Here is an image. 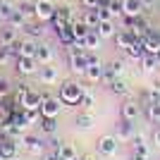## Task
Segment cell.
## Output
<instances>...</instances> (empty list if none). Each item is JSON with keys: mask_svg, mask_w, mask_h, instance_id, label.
<instances>
[{"mask_svg": "<svg viewBox=\"0 0 160 160\" xmlns=\"http://www.w3.org/2000/svg\"><path fill=\"white\" fill-rule=\"evenodd\" d=\"M10 93H12V84L0 77V98H5V96H10Z\"/></svg>", "mask_w": 160, "mask_h": 160, "instance_id": "obj_39", "label": "cell"}, {"mask_svg": "<svg viewBox=\"0 0 160 160\" xmlns=\"http://www.w3.org/2000/svg\"><path fill=\"white\" fill-rule=\"evenodd\" d=\"M58 155H60V160H74L77 158V151H74L72 143H62L60 151H58Z\"/></svg>", "mask_w": 160, "mask_h": 160, "instance_id": "obj_33", "label": "cell"}, {"mask_svg": "<svg viewBox=\"0 0 160 160\" xmlns=\"http://www.w3.org/2000/svg\"><path fill=\"white\" fill-rule=\"evenodd\" d=\"M100 36H98V31H96V29H91V31L86 33V36H84V41H81V43H84V48H86V50H96V48L100 46Z\"/></svg>", "mask_w": 160, "mask_h": 160, "instance_id": "obj_24", "label": "cell"}, {"mask_svg": "<svg viewBox=\"0 0 160 160\" xmlns=\"http://www.w3.org/2000/svg\"><path fill=\"white\" fill-rule=\"evenodd\" d=\"M143 112H146L148 122H160V103L158 100H153V103H148V105H143Z\"/></svg>", "mask_w": 160, "mask_h": 160, "instance_id": "obj_26", "label": "cell"}, {"mask_svg": "<svg viewBox=\"0 0 160 160\" xmlns=\"http://www.w3.org/2000/svg\"><path fill=\"white\" fill-rule=\"evenodd\" d=\"M153 143H155V146H160V127L153 132Z\"/></svg>", "mask_w": 160, "mask_h": 160, "instance_id": "obj_50", "label": "cell"}, {"mask_svg": "<svg viewBox=\"0 0 160 160\" xmlns=\"http://www.w3.org/2000/svg\"><path fill=\"white\" fill-rule=\"evenodd\" d=\"M17 10H19L27 19H31V17H36V5L33 2H27V0H22L19 5H17Z\"/></svg>", "mask_w": 160, "mask_h": 160, "instance_id": "obj_34", "label": "cell"}, {"mask_svg": "<svg viewBox=\"0 0 160 160\" xmlns=\"http://www.w3.org/2000/svg\"><path fill=\"white\" fill-rule=\"evenodd\" d=\"M38 127L43 134H48V136H53L55 132H58V117H41Z\"/></svg>", "mask_w": 160, "mask_h": 160, "instance_id": "obj_23", "label": "cell"}, {"mask_svg": "<svg viewBox=\"0 0 160 160\" xmlns=\"http://www.w3.org/2000/svg\"><path fill=\"white\" fill-rule=\"evenodd\" d=\"M96 31H98L100 38H112L115 33H117V27L112 24V19H100V24L96 27Z\"/></svg>", "mask_w": 160, "mask_h": 160, "instance_id": "obj_16", "label": "cell"}, {"mask_svg": "<svg viewBox=\"0 0 160 160\" xmlns=\"http://www.w3.org/2000/svg\"><path fill=\"white\" fill-rule=\"evenodd\" d=\"M60 110H62V100L53 98V96L46 98V100H43V105H41V115H43V117H58Z\"/></svg>", "mask_w": 160, "mask_h": 160, "instance_id": "obj_8", "label": "cell"}, {"mask_svg": "<svg viewBox=\"0 0 160 160\" xmlns=\"http://www.w3.org/2000/svg\"><path fill=\"white\" fill-rule=\"evenodd\" d=\"M12 58H14V55H12V50H10V46H2V43H0V67L7 65Z\"/></svg>", "mask_w": 160, "mask_h": 160, "instance_id": "obj_38", "label": "cell"}, {"mask_svg": "<svg viewBox=\"0 0 160 160\" xmlns=\"http://www.w3.org/2000/svg\"><path fill=\"white\" fill-rule=\"evenodd\" d=\"M81 5L86 7V10H96L100 5V0H81Z\"/></svg>", "mask_w": 160, "mask_h": 160, "instance_id": "obj_44", "label": "cell"}, {"mask_svg": "<svg viewBox=\"0 0 160 160\" xmlns=\"http://www.w3.org/2000/svg\"><path fill=\"white\" fill-rule=\"evenodd\" d=\"M36 60H38V65H50V62H53V50H50V46L41 43L38 50H36Z\"/></svg>", "mask_w": 160, "mask_h": 160, "instance_id": "obj_22", "label": "cell"}, {"mask_svg": "<svg viewBox=\"0 0 160 160\" xmlns=\"http://www.w3.org/2000/svg\"><path fill=\"white\" fill-rule=\"evenodd\" d=\"M110 12L117 17V14H122V0H112L110 2Z\"/></svg>", "mask_w": 160, "mask_h": 160, "instance_id": "obj_43", "label": "cell"}, {"mask_svg": "<svg viewBox=\"0 0 160 160\" xmlns=\"http://www.w3.org/2000/svg\"><path fill=\"white\" fill-rule=\"evenodd\" d=\"M153 96H155V100L160 103V91H153Z\"/></svg>", "mask_w": 160, "mask_h": 160, "instance_id": "obj_51", "label": "cell"}, {"mask_svg": "<svg viewBox=\"0 0 160 160\" xmlns=\"http://www.w3.org/2000/svg\"><path fill=\"white\" fill-rule=\"evenodd\" d=\"M27 17H24V14L19 12V10H14L12 14H10V19H7V24H10V27H14V29H24V24H27Z\"/></svg>", "mask_w": 160, "mask_h": 160, "instance_id": "obj_28", "label": "cell"}, {"mask_svg": "<svg viewBox=\"0 0 160 160\" xmlns=\"http://www.w3.org/2000/svg\"><path fill=\"white\" fill-rule=\"evenodd\" d=\"M81 22H84L88 29H96V27L100 24L98 10H86V7H84V12H81Z\"/></svg>", "mask_w": 160, "mask_h": 160, "instance_id": "obj_21", "label": "cell"}, {"mask_svg": "<svg viewBox=\"0 0 160 160\" xmlns=\"http://www.w3.org/2000/svg\"><path fill=\"white\" fill-rule=\"evenodd\" d=\"M33 5H36V19L38 22H50L55 17V10H58V7H55L50 0H36Z\"/></svg>", "mask_w": 160, "mask_h": 160, "instance_id": "obj_6", "label": "cell"}, {"mask_svg": "<svg viewBox=\"0 0 160 160\" xmlns=\"http://www.w3.org/2000/svg\"><path fill=\"white\" fill-rule=\"evenodd\" d=\"M86 62H88V67L100 65V58L96 55V50H86Z\"/></svg>", "mask_w": 160, "mask_h": 160, "instance_id": "obj_41", "label": "cell"}, {"mask_svg": "<svg viewBox=\"0 0 160 160\" xmlns=\"http://www.w3.org/2000/svg\"><path fill=\"white\" fill-rule=\"evenodd\" d=\"M62 143H65V141H60L58 136H55V134H53V136H50V139L46 141V146L50 148V151H60V146H62Z\"/></svg>", "mask_w": 160, "mask_h": 160, "instance_id": "obj_40", "label": "cell"}, {"mask_svg": "<svg viewBox=\"0 0 160 160\" xmlns=\"http://www.w3.org/2000/svg\"><path fill=\"white\" fill-rule=\"evenodd\" d=\"M141 12H143L141 0H122V14L124 17H139Z\"/></svg>", "mask_w": 160, "mask_h": 160, "instance_id": "obj_12", "label": "cell"}, {"mask_svg": "<svg viewBox=\"0 0 160 160\" xmlns=\"http://www.w3.org/2000/svg\"><path fill=\"white\" fill-rule=\"evenodd\" d=\"M112 41H115V48H122V50H127V48L132 46L136 38H134V33H132V31H127V29H120V31L112 36Z\"/></svg>", "mask_w": 160, "mask_h": 160, "instance_id": "obj_11", "label": "cell"}, {"mask_svg": "<svg viewBox=\"0 0 160 160\" xmlns=\"http://www.w3.org/2000/svg\"><path fill=\"white\" fill-rule=\"evenodd\" d=\"M108 88H110V91H112L115 96H122V98H129V86H127V81L122 79H115V81H110V84H108Z\"/></svg>", "mask_w": 160, "mask_h": 160, "instance_id": "obj_18", "label": "cell"}, {"mask_svg": "<svg viewBox=\"0 0 160 160\" xmlns=\"http://www.w3.org/2000/svg\"><path fill=\"white\" fill-rule=\"evenodd\" d=\"M129 160H148L146 153H141V151H134L132 155H129Z\"/></svg>", "mask_w": 160, "mask_h": 160, "instance_id": "obj_45", "label": "cell"}, {"mask_svg": "<svg viewBox=\"0 0 160 160\" xmlns=\"http://www.w3.org/2000/svg\"><path fill=\"white\" fill-rule=\"evenodd\" d=\"M84 91H86V86H81V84H77V81H65V84L60 86V100L65 103V105H79Z\"/></svg>", "mask_w": 160, "mask_h": 160, "instance_id": "obj_1", "label": "cell"}, {"mask_svg": "<svg viewBox=\"0 0 160 160\" xmlns=\"http://www.w3.org/2000/svg\"><path fill=\"white\" fill-rule=\"evenodd\" d=\"M14 41H19V38H17V29H14V27L7 24V27L0 29V43H2V46H12Z\"/></svg>", "mask_w": 160, "mask_h": 160, "instance_id": "obj_19", "label": "cell"}, {"mask_svg": "<svg viewBox=\"0 0 160 160\" xmlns=\"http://www.w3.org/2000/svg\"><path fill=\"white\" fill-rule=\"evenodd\" d=\"M14 160H17V158H14Z\"/></svg>", "mask_w": 160, "mask_h": 160, "instance_id": "obj_55", "label": "cell"}, {"mask_svg": "<svg viewBox=\"0 0 160 160\" xmlns=\"http://www.w3.org/2000/svg\"><path fill=\"white\" fill-rule=\"evenodd\" d=\"M36 50H38V43L33 38L19 41V55H24V58H36Z\"/></svg>", "mask_w": 160, "mask_h": 160, "instance_id": "obj_17", "label": "cell"}, {"mask_svg": "<svg viewBox=\"0 0 160 160\" xmlns=\"http://www.w3.org/2000/svg\"><path fill=\"white\" fill-rule=\"evenodd\" d=\"M117 143H120V139L112 134V136H103V139H98L96 148H98L100 155H115V153H117Z\"/></svg>", "mask_w": 160, "mask_h": 160, "instance_id": "obj_7", "label": "cell"}, {"mask_svg": "<svg viewBox=\"0 0 160 160\" xmlns=\"http://www.w3.org/2000/svg\"><path fill=\"white\" fill-rule=\"evenodd\" d=\"M27 91H31V88H29V84H24V81H22V84H17V96H24Z\"/></svg>", "mask_w": 160, "mask_h": 160, "instance_id": "obj_46", "label": "cell"}, {"mask_svg": "<svg viewBox=\"0 0 160 160\" xmlns=\"http://www.w3.org/2000/svg\"><path fill=\"white\" fill-rule=\"evenodd\" d=\"M14 69H17V74H22V77H31L33 72H38V60L36 58H24V55H19L17 60H14Z\"/></svg>", "mask_w": 160, "mask_h": 160, "instance_id": "obj_3", "label": "cell"}, {"mask_svg": "<svg viewBox=\"0 0 160 160\" xmlns=\"http://www.w3.org/2000/svg\"><path fill=\"white\" fill-rule=\"evenodd\" d=\"M22 143L27 146L29 153H36V155L46 151V141L38 139V136H33V134H24V136H22Z\"/></svg>", "mask_w": 160, "mask_h": 160, "instance_id": "obj_9", "label": "cell"}, {"mask_svg": "<svg viewBox=\"0 0 160 160\" xmlns=\"http://www.w3.org/2000/svg\"><path fill=\"white\" fill-rule=\"evenodd\" d=\"M124 53H127L129 58H132V60H141V58L146 55V48H143V41H141V38H136V41L132 43V46H129L127 50H124Z\"/></svg>", "mask_w": 160, "mask_h": 160, "instance_id": "obj_20", "label": "cell"}, {"mask_svg": "<svg viewBox=\"0 0 160 160\" xmlns=\"http://www.w3.org/2000/svg\"><path fill=\"white\" fill-rule=\"evenodd\" d=\"M43 160H60V155H58V151H50V153L43 155Z\"/></svg>", "mask_w": 160, "mask_h": 160, "instance_id": "obj_48", "label": "cell"}, {"mask_svg": "<svg viewBox=\"0 0 160 160\" xmlns=\"http://www.w3.org/2000/svg\"><path fill=\"white\" fill-rule=\"evenodd\" d=\"M158 127H160V122H158Z\"/></svg>", "mask_w": 160, "mask_h": 160, "instance_id": "obj_54", "label": "cell"}, {"mask_svg": "<svg viewBox=\"0 0 160 160\" xmlns=\"http://www.w3.org/2000/svg\"><path fill=\"white\" fill-rule=\"evenodd\" d=\"M141 112H143V105H139V100H134V98H127L122 103V108H120V115L124 120H132V122L139 120Z\"/></svg>", "mask_w": 160, "mask_h": 160, "instance_id": "obj_4", "label": "cell"}, {"mask_svg": "<svg viewBox=\"0 0 160 160\" xmlns=\"http://www.w3.org/2000/svg\"><path fill=\"white\" fill-rule=\"evenodd\" d=\"M14 103L22 105L24 110H41V105H43V96L36 93V91H27L24 96H17Z\"/></svg>", "mask_w": 160, "mask_h": 160, "instance_id": "obj_2", "label": "cell"}, {"mask_svg": "<svg viewBox=\"0 0 160 160\" xmlns=\"http://www.w3.org/2000/svg\"><path fill=\"white\" fill-rule=\"evenodd\" d=\"M91 84H96V81H103V65H96V67H88L86 74H84Z\"/></svg>", "mask_w": 160, "mask_h": 160, "instance_id": "obj_31", "label": "cell"}, {"mask_svg": "<svg viewBox=\"0 0 160 160\" xmlns=\"http://www.w3.org/2000/svg\"><path fill=\"white\" fill-rule=\"evenodd\" d=\"M93 100H96V96L86 88V91H84V96H81V100H79L81 110H91V108H93Z\"/></svg>", "mask_w": 160, "mask_h": 160, "instance_id": "obj_36", "label": "cell"}, {"mask_svg": "<svg viewBox=\"0 0 160 160\" xmlns=\"http://www.w3.org/2000/svg\"><path fill=\"white\" fill-rule=\"evenodd\" d=\"M55 17H58L60 22H67V24H72V22H74V17H72V7H69V5L58 7V10H55Z\"/></svg>", "mask_w": 160, "mask_h": 160, "instance_id": "obj_32", "label": "cell"}, {"mask_svg": "<svg viewBox=\"0 0 160 160\" xmlns=\"http://www.w3.org/2000/svg\"><path fill=\"white\" fill-rule=\"evenodd\" d=\"M115 136H117L120 141H132V136H134V122L122 117V120L117 122V127H115Z\"/></svg>", "mask_w": 160, "mask_h": 160, "instance_id": "obj_10", "label": "cell"}, {"mask_svg": "<svg viewBox=\"0 0 160 160\" xmlns=\"http://www.w3.org/2000/svg\"><path fill=\"white\" fill-rule=\"evenodd\" d=\"M141 5H143V10H153L158 5V0H141Z\"/></svg>", "mask_w": 160, "mask_h": 160, "instance_id": "obj_47", "label": "cell"}, {"mask_svg": "<svg viewBox=\"0 0 160 160\" xmlns=\"http://www.w3.org/2000/svg\"><path fill=\"white\" fill-rule=\"evenodd\" d=\"M155 60H158V67H160V53H158V55H155Z\"/></svg>", "mask_w": 160, "mask_h": 160, "instance_id": "obj_53", "label": "cell"}, {"mask_svg": "<svg viewBox=\"0 0 160 160\" xmlns=\"http://www.w3.org/2000/svg\"><path fill=\"white\" fill-rule=\"evenodd\" d=\"M0 155H2V160H14L17 158V143L12 139H2L0 141Z\"/></svg>", "mask_w": 160, "mask_h": 160, "instance_id": "obj_15", "label": "cell"}, {"mask_svg": "<svg viewBox=\"0 0 160 160\" xmlns=\"http://www.w3.org/2000/svg\"><path fill=\"white\" fill-rule=\"evenodd\" d=\"M69 67H72V72H77V74H86V69H88V62H86V53H79V55H69Z\"/></svg>", "mask_w": 160, "mask_h": 160, "instance_id": "obj_13", "label": "cell"}, {"mask_svg": "<svg viewBox=\"0 0 160 160\" xmlns=\"http://www.w3.org/2000/svg\"><path fill=\"white\" fill-rule=\"evenodd\" d=\"M141 65H143V67H141V69H143V72H148V74H151V72H155V69H158V60H155V55H143V58H141Z\"/></svg>", "mask_w": 160, "mask_h": 160, "instance_id": "obj_30", "label": "cell"}, {"mask_svg": "<svg viewBox=\"0 0 160 160\" xmlns=\"http://www.w3.org/2000/svg\"><path fill=\"white\" fill-rule=\"evenodd\" d=\"M24 31H27L29 38H36V36L43 33V27H41V24H31V22H27V24H24Z\"/></svg>", "mask_w": 160, "mask_h": 160, "instance_id": "obj_37", "label": "cell"}, {"mask_svg": "<svg viewBox=\"0 0 160 160\" xmlns=\"http://www.w3.org/2000/svg\"><path fill=\"white\" fill-rule=\"evenodd\" d=\"M69 27H72V33H74V38H77V41H84V36H86V33L91 31V29H88V27H86V24H84L81 19H74L72 24H69Z\"/></svg>", "mask_w": 160, "mask_h": 160, "instance_id": "obj_27", "label": "cell"}, {"mask_svg": "<svg viewBox=\"0 0 160 160\" xmlns=\"http://www.w3.org/2000/svg\"><path fill=\"white\" fill-rule=\"evenodd\" d=\"M38 79L43 81L46 86H50V84H55V81H58V69H55V67H50V65H41Z\"/></svg>", "mask_w": 160, "mask_h": 160, "instance_id": "obj_14", "label": "cell"}, {"mask_svg": "<svg viewBox=\"0 0 160 160\" xmlns=\"http://www.w3.org/2000/svg\"><path fill=\"white\" fill-rule=\"evenodd\" d=\"M151 91H160V77L151 81Z\"/></svg>", "mask_w": 160, "mask_h": 160, "instance_id": "obj_49", "label": "cell"}, {"mask_svg": "<svg viewBox=\"0 0 160 160\" xmlns=\"http://www.w3.org/2000/svg\"><path fill=\"white\" fill-rule=\"evenodd\" d=\"M81 160H96V158H93V155H84Z\"/></svg>", "mask_w": 160, "mask_h": 160, "instance_id": "obj_52", "label": "cell"}, {"mask_svg": "<svg viewBox=\"0 0 160 160\" xmlns=\"http://www.w3.org/2000/svg\"><path fill=\"white\" fill-rule=\"evenodd\" d=\"M14 10H17V5H12V2H10V0H0V19H10V14L14 12Z\"/></svg>", "mask_w": 160, "mask_h": 160, "instance_id": "obj_35", "label": "cell"}, {"mask_svg": "<svg viewBox=\"0 0 160 160\" xmlns=\"http://www.w3.org/2000/svg\"><path fill=\"white\" fill-rule=\"evenodd\" d=\"M55 36H58V41H60L62 46H69V43H74V33H72V27H69V24H67V27H62V29H58V31H55Z\"/></svg>", "mask_w": 160, "mask_h": 160, "instance_id": "obj_25", "label": "cell"}, {"mask_svg": "<svg viewBox=\"0 0 160 160\" xmlns=\"http://www.w3.org/2000/svg\"><path fill=\"white\" fill-rule=\"evenodd\" d=\"M77 127H79V129H88V127H93V115L88 112V110L79 112V115H77Z\"/></svg>", "mask_w": 160, "mask_h": 160, "instance_id": "obj_29", "label": "cell"}, {"mask_svg": "<svg viewBox=\"0 0 160 160\" xmlns=\"http://www.w3.org/2000/svg\"><path fill=\"white\" fill-rule=\"evenodd\" d=\"M124 69H127L124 60H112L110 65H105V67H103V81H105V84H110V81L120 79L122 74H124Z\"/></svg>", "mask_w": 160, "mask_h": 160, "instance_id": "obj_5", "label": "cell"}, {"mask_svg": "<svg viewBox=\"0 0 160 160\" xmlns=\"http://www.w3.org/2000/svg\"><path fill=\"white\" fill-rule=\"evenodd\" d=\"M96 10H98V17L100 19H112L115 14L110 12V7H96Z\"/></svg>", "mask_w": 160, "mask_h": 160, "instance_id": "obj_42", "label": "cell"}]
</instances>
